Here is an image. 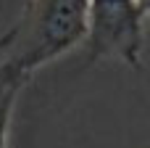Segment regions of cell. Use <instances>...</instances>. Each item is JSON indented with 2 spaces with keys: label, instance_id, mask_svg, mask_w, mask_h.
Instances as JSON below:
<instances>
[{
  "label": "cell",
  "instance_id": "obj_5",
  "mask_svg": "<svg viewBox=\"0 0 150 148\" xmlns=\"http://www.w3.org/2000/svg\"><path fill=\"white\" fill-rule=\"evenodd\" d=\"M0 3H3V0H0Z\"/></svg>",
  "mask_w": 150,
  "mask_h": 148
},
{
  "label": "cell",
  "instance_id": "obj_4",
  "mask_svg": "<svg viewBox=\"0 0 150 148\" xmlns=\"http://www.w3.org/2000/svg\"><path fill=\"white\" fill-rule=\"evenodd\" d=\"M140 5H142V11H145V16H150V0H140Z\"/></svg>",
  "mask_w": 150,
  "mask_h": 148
},
{
  "label": "cell",
  "instance_id": "obj_3",
  "mask_svg": "<svg viewBox=\"0 0 150 148\" xmlns=\"http://www.w3.org/2000/svg\"><path fill=\"white\" fill-rule=\"evenodd\" d=\"M32 77L16 69L8 61H0V148H8V127H11V114L16 106L18 93L26 87Z\"/></svg>",
  "mask_w": 150,
  "mask_h": 148
},
{
  "label": "cell",
  "instance_id": "obj_1",
  "mask_svg": "<svg viewBox=\"0 0 150 148\" xmlns=\"http://www.w3.org/2000/svg\"><path fill=\"white\" fill-rule=\"evenodd\" d=\"M87 11L90 0H29L18 21L0 37L3 61L32 77L84 40Z\"/></svg>",
  "mask_w": 150,
  "mask_h": 148
},
{
  "label": "cell",
  "instance_id": "obj_2",
  "mask_svg": "<svg viewBox=\"0 0 150 148\" xmlns=\"http://www.w3.org/2000/svg\"><path fill=\"white\" fill-rule=\"evenodd\" d=\"M142 24L140 0H90L84 34L90 58H119L127 66H140Z\"/></svg>",
  "mask_w": 150,
  "mask_h": 148
}]
</instances>
